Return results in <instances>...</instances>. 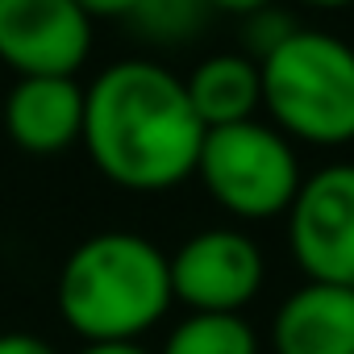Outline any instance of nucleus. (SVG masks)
Listing matches in <instances>:
<instances>
[{
    "instance_id": "nucleus-11",
    "label": "nucleus",
    "mask_w": 354,
    "mask_h": 354,
    "mask_svg": "<svg viewBox=\"0 0 354 354\" xmlns=\"http://www.w3.org/2000/svg\"><path fill=\"white\" fill-rule=\"evenodd\" d=\"M158 354H259V333L242 313H188L171 325Z\"/></svg>"
},
{
    "instance_id": "nucleus-6",
    "label": "nucleus",
    "mask_w": 354,
    "mask_h": 354,
    "mask_svg": "<svg viewBox=\"0 0 354 354\" xmlns=\"http://www.w3.org/2000/svg\"><path fill=\"white\" fill-rule=\"evenodd\" d=\"M267 279L263 250L234 225L201 230L171 254V292L188 313H242Z\"/></svg>"
},
{
    "instance_id": "nucleus-9",
    "label": "nucleus",
    "mask_w": 354,
    "mask_h": 354,
    "mask_svg": "<svg viewBox=\"0 0 354 354\" xmlns=\"http://www.w3.org/2000/svg\"><path fill=\"white\" fill-rule=\"evenodd\" d=\"M275 354H354V288L304 279L271 321Z\"/></svg>"
},
{
    "instance_id": "nucleus-5",
    "label": "nucleus",
    "mask_w": 354,
    "mask_h": 354,
    "mask_svg": "<svg viewBox=\"0 0 354 354\" xmlns=\"http://www.w3.org/2000/svg\"><path fill=\"white\" fill-rule=\"evenodd\" d=\"M288 250L308 279L354 288V162L304 175L288 209Z\"/></svg>"
},
{
    "instance_id": "nucleus-7",
    "label": "nucleus",
    "mask_w": 354,
    "mask_h": 354,
    "mask_svg": "<svg viewBox=\"0 0 354 354\" xmlns=\"http://www.w3.org/2000/svg\"><path fill=\"white\" fill-rule=\"evenodd\" d=\"M92 55V17L75 0H0V63L17 80L75 75Z\"/></svg>"
},
{
    "instance_id": "nucleus-8",
    "label": "nucleus",
    "mask_w": 354,
    "mask_h": 354,
    "mask_svg": "<svg viewBox=\"0 0 354 354\" xmlns=\"http://www.w3.org/2000/svg\"><path fill=\"white\" fill-rule=\"evenodd\" d=\"M5 129L26 154H63L84 138V88L75 75L17 80L5 100Z\"/></svg>"
},
{
    "instance_id": "nucleus-12",
    "label": "nucleus",
    "mask_w": 354,
    "mask_h": 354,
    "mask_svg": "<svg viewBox=\"0 0 354 354\" xmlns=\"http://www.w3.org/2000/svg\"><path fill=\"white\" fill-rule=\"evenodd\" d=\"M209 17H213L209 0H138V9L129 13V26L150 42L175 46V42L196 38L209 26Z\"/></svg>"
},
{
    "instance_id": "nucleus-15",
    "label": "nucleus",
    "mask_w": 354,
    "mask_h": 354,
    "mask_svg": "<svg viewBox=\"0 0 354 354\" xmlns=\"http://www.w3.org/2000/svg\"><path fill=\"white\" fill-rule=\"evenodd\" d=\"M75 5L96 21V17H104V21H129V13L138 9V0H75Z\"/></svg>"
},
{
    "instance_id": "nucleus-4",
    "label": "nucleus",
    "mask_w": 354,
    "mask_h": 354,
    "mask_svg": "<svg viewBox=\"0 0 354 354\" xmlns=\"http://www.w3.org/2000/svg\"><path fill=\"white\" fill-rule=\"evenodd\" d=\"M209 196L238 221H271L288 217L304 175L292 138H283L267 121H238L225 129H209L196 162Z\"/></svg>"
},
{
    "instance_id": "nucleus-16",
    "label": "nucleus",
    "mask_w": 354,
    "mask_h": 354,
    "mask_svg": "<svg viewBox=\"0 0 354 354\" xmlns=\"http://www.w3.org/2000/svg\"><path fill=\"white\" fill-rule=\"evenodd\" d=\"M209 5H213V13L250 17V13H259V9H267V5H275V0H209Z\"/></svg>"
},
{
    "instance_id": "nucleus-2",
    "label": "nucleus",
    "mask_w": 354,
    "mask_h": 354,
    "mask_svg": "<svg viewBox=\"0 0 354 354\" xmlns=\"http://www.w3.org/2000/svg\"><path fill=\"white\" fill-rule=\"evenodd\" d=\"M55 300L59 317L84 337V346L138 342L175 304L171 254L129 230L92 234L67 254Z\"/></svg>"
},
{
    "instance_id": "nucleus-10",
    "label": "nucleus",
    "mask_w": 354,
    "mask_h": 354,
    "mask_svg": "<svg viewBox=\"0 0 354 354\" xmlns=\"http://www.w3.org/2000/svg\"><path fill=\"white\" fill-rule=\"evenodd\" d=\"M184 88L205 129L254 121V113L263 109V75H259V63L246 55H213L196 63Z\"/></svg>"
},
{
    "instance_id": "nucleus-3",
    "label": "nucleus",
    "mask_w": 354,
    "mask_h": 354,
    "mask_svg": "<svg viewBox=\"0 0 354 354\" xmlns=\"http://www.w3.org/2000/svg\"><path fill=\"white\" fill-rule=\"evenodd\" d=\"M271 125L308 146L354 142V46L325 30H296L259 63Z\"/></svg>"
},
{
    "instance_id": "nucleus-18",
    "label": "nucleus",
    "mask_w": 354,
    "mask_h": 354,
    "mask_svg": "<svg viewBox=\"0 0 354 354\" xmlns=\"http://www.w3.org/2000/svg\"><path fill=\"white\" fill-rule=\"evenodd\" d=\"M296 5H308V9H354V0H296Z\"/></svg>"
},
{
    "instance_id": "nucleus-13",
    "label": "nucleus",
    "mask_w": 354,
    "mask_h": 354,
    "mask_svg": "<svg viewBox=\"0 0 354 354\" xmlns=\"http://www.w3.org/2000/svg\"><path fill=\"white\" fill-rule=\"evenodd\" d=\"M296 30H300V26H296V17H292L288 9H279V5H267V9H259V13L242 17V46H246V59L263 63V59H267V55H275V50H279Z\"/></svg>"
},
{
    "instance_id": "nucleus-17",
    "label": "nucleus",
    "mask_w": 354,
    "mask_h": 354,
    "mask_svg": "<svg viewBox=\"0 0 354 354\" xmlns=\"http://www.w3.org/2000/svg\"><path fill=\"white\" fill-rule=\"evenodd\" d=\"M80 354H150V350L138 342H96V346H84Z\"/></svg>"
},
{
    "instance_id": "nucleus-1",
    "label": "nucleus",
    "mask_w": 354,
    "mask_h": 354,
    "mask_svg": "<svg viewBox=\"0 0 354 354\" xmlns=\"http://www.w3.org/2000/svg\"><path fill=\"white\" fill-rule=\"evenodd\" d=\"M205 133L184 80L154 59H121L84 88L80 146L125 192H171L192 180Z\"/></svg>"
},
{
    "instance_id": "nucleus-14",
    "label": "nucleus",
    "mask_w": 354,
    "mask_h": 354,
    "mask_svg": "<svg viewBox=\"0 0 354 354\" xmlns=\"http://www.w3.org/2000/svg\"><path fill=\"white\" fill-rule=\"evenodd\" d=\"M0 354H59V350L46 337H38V333L9 329V333H0Z\"/></svg>"
}]
</instances>
